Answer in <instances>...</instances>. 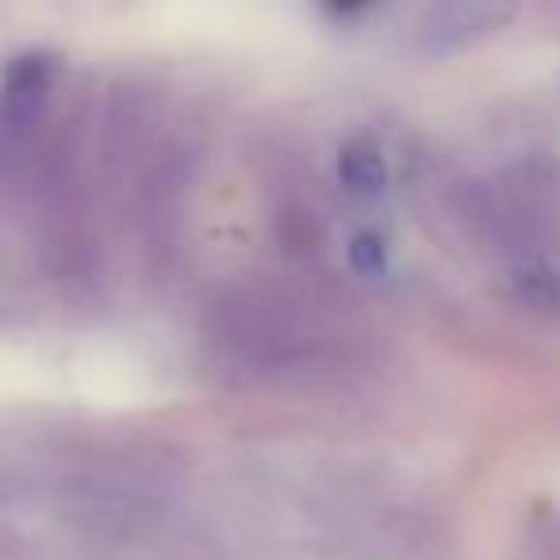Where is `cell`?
<instances>
[{
	"mask_svg": "<svg viewBox=\"0 0 560 560\" xmlns=\"http://www.w3.org/2000/svg\"><path fill=\"white\" fill-rule=\"evenodd\" d=\"M350 261H353V269L365 272V277H381L388 257H384V246L376 234H358L350 246Z\"/></svg>",
	"mask_w": 560,
	"mask_h": 560,
	"instance_id": "cell-4",
	"label": "cell"
},
{
	"mask_svg": "<svg viewBox=\"0 0 560 560\" xmlns=\"http://www.w3.org/2000/svg\"><path fill=\"white\" fill-rule=\"evenodd\" d=\"M495 20H499V12H491V9H476V4H453V9L430 12L422 39H427L430 50H434V47H457V43L468 39V35L488 32Z\"/></svg>",
	"mask_w": 560,
	"mask_h": 560,
	"instance_id": "cell-2",
	"label": "cell"
},
{
	"mask_svg": "<svg viewBox=\"0 0 560 560\" xmlns=\"http://www.w3.org/2000/svg\"><path fill=\"white\" fill-rule=\"evenodd\" d=\"M342 180L358 196H381L388 188V165L373 142H350L342 150Z\"/></svg>",
	"mask_w": 560,
	"mask_h": 560,
	"instance_id": "cell-3",
	"label": "cell"
},
{
	"mask_svg": "<svg viewBox=\"0 0 560 560\" xmlns=\"http://www.w3.org/2000/svg\"><path fill=\"white\" fill-rule=\"evenodd\" d=\"M47 101V58L20 55L4 70V135L16 139Z\"/></svg>",
	"mask_w": 560,
	"mask_h": 560,
	"instance_id": "cell-1",
	"label": "cell"
}]
</instances>
